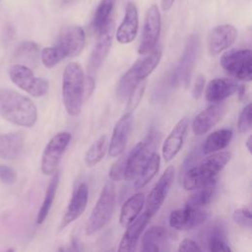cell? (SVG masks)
Returning a JSON list of instances; mask_svg holds the SVG:
<instances>
[{
    "label": "cell",
    "mask_w": 252,
    "mask_h": 252,
    "mask_svg": "<svg viewBox=\"0 0 252 252\" xmlns=\"http://www.w3.org/2000/svg\"><path fill=\"white\" fill-rule=\"evenodd\" d=\"M0 116L24 127H32L37 119L34 103L28 97L10 89H0Z\"/></svg>",
    "instance_id": "obj_1"
},
{
    "label": "cell",
    "mask_w": 252,
    "mask_h": 252,
    "mask_svg": "<svg viewBox=\"0 0 252 252\" xmlns=\"http://www.w3.org/2000/svg\"><path fill=\"white\" fill-rule=\"evenodd\" d=\"M62 98L66 111L71 116H77L85 100V76L80 64L69 63L62 77Z\"/></svg>",
    "instance_id": "obj_2"
},
{
    "label": "cell",
    "mask_w": 252,
    "mask_h": 252,
    "mask_svg": "<svg viewBox=\"0 0 252 252\" xmlns=\"http://www.w3.org/2000/svg\"><path fill=\"white\" fill-rule=\"evenodd\" d=\"M231 153L227 151L213 153L199 163L186 170L182 184L185 190H194L207 181L215 178L231 158Z\"/></svg>",
    "instance_id": "obj_3"
},
{
    "label": "cell",
    "mask_w": 252,
    "mask_h": 252,
    "mask_svg": "<svg viewBox=\"0 0 252 252\" xmlns=\"http://www.w3.org/2000/svg\"><path fill=\"white\" fill-rule=\"evenodd\" d=\"M115 200V187L112 182L108 181L102 187L97 202L89 218L86 226L87 235L94 234L107 224L114 211Z\"/></svg>",
    "instance_id": "obj_4"
},
{
    "label": "cell",
    "mask_w": 252,
    "mask_h": 252,
    "mask_svg": "<svg viewBox=\"0 0 252 252\" xmlns=\"http://www.w3.org/2000/svg\"><path fill=\"white\" fill-rule=\"evenodd\" d=\"M200 49V40L198 35H190L185 43L183 53L172 71L169 83L171 87L177 88L180 86L187 87L190 83V78L193 72V69L196 64V60L199 54Z\"/></svg>",
    "instance_id": "obj_5"
},
{
    "label": "cell",
    "mask_w": 252,
    "mask_h": 252,
    "mask_svg": "<svg viewBox=\"0 0 252 252\" xmlns=\"http://www.w3.org/2000/svg\"><path fill=\"white\" fill-rule=\"evenodd\" d=\"M158 136V132L152 130L148 137L144 141L139 142L127 155L124 172V179L126 181L134 180L151 156L156 153L159 140Z\"/></svg>",
    "instance_id": "obj_6"
},
{
    "label": "cell",
    "mask_w": 252,
    "mask_h": 252,
    "mask_svg": "<svg viewBox=\"0 0 252 252\" xmlns=\"http://www.w3.org/2000/svg\"><path fill=\"white\" fill-rule=\"evenodd\" d=\"M11 81L24 92L32 96L41 97L48 92V82L42 78L35 77L33 72L24 64H14L8 69Z\"/></svg>",
    "instance_id": "obj_7"
},
{
    "label": "cell",
    "mask_w": 252,
    "mask_h": 252,
    "mask_svg": "<svg viewBox=\"0 0 252 252\" xmlns=\"http://www.w3.org/2000/svg\"><path fill=\"white\" fill-rule=\"evenodd\" d=\"M222 69L237 80L252 79V54L250 49H232L223 53L220 60Z\"/></svg>",
    "instance_id": "obj_8"
},
{
    "label": "cell",
    "mask_w": 252,
    "mask_h": 252,
    "mask_svg": "<svg viewBox=\"0 0 252 252\" xmlns=\"http://www.w3.org/2000/svg\"><path fill=\"white\" fill-rule=\"evenodd\" d=\"M71 140L69 132H59L53 136L45 146L41 157V171L45 175H52L59 164L60 158L64 154Z\"/></svg>",
    "instance_id": "obj_9"
},
{
    "label": "cell",
    "mask_w": 252,
    "mask_h": 252,
    "mask_svg": "<svg viewBox=\"0 0 252 252\" xmlns=\"http://www.w3.org/2000/svg\"><path fill=\"white\" fill-rule=\"evenodd\" d=\"M161 29V19L158 8L156 4L151 5L145 15L142 37L138 52L140 55L149 53L158 42Z\"/></svg>",
    "instance_id": "obj_10"
},
{
    "label": "cell",
    "mask_w": 252,
    "mask_h": 252,
    "mask_svg": "<svg viewBox=\"0 0 252 252\" xmlns=\"http://www.w3.org/2000/svg\"><path fill=\"white\" fill-rule=\"evenodd\" d=\"M115 24L113 20H109L106 25L98 32V37L96 43L91 53L89 63H88V75L94 76V74L102 65L104 59L106 58L114 36Z\"/></svg>",
    "instance_id": "obj_11"
},
{
    "label": "cell",
    "mask_w": 252,
    "mask_h": 252,
    "mask_svg": "<svg viewBox=\"0 0 252 252\" xmlns=\"http://www.w3.org/2000/svg\"><path fill=\"white\" fill-rule=\"evenodd\" d=\"M85 43L86 35L84 30L81 27L72 26L61 32L55 47L64 59L79 55L83 51Z\"/></svg>",
    "instance_id": "obj_12"
},
{
    "label": "cell",
    "mask_w": 252,
    "mask_h": 252,
    "mask_svg": "<svg viewBox=\"0 0 252 252\" xmlns=\"http://www.w3.org/2000/svg\"><path fill=\"white\" fill-rule=\"evenodd\" d=\"M174 167L168 166L161 174L154 188L151 190L146 201V213L154 216L162 206L174 181Z\"/></svg>",
    "instance_id": "obj_13"
},
{
    "label": "cell",
    "mask_w": 252,
    "mask_h": 252,
    "mask_svg": "<svg viewBox=\"0 0 252 252\" xmlns=\"http://www.w3.org/2000/svg\"><path fill=\"white\" fill-rule=\"evenodd\" d=\"M133 122L134 117L132 111L125 112L116 122L108 147V154L110 157L116 158L124 153L133 129Z\"/></svg>",
    "instance_id": "obj_14"
},
{
    "label": "cell",
    "mask_w": 252,
    "mask_h": 252,
    "mask_svg": "<svg viewBox=\"0 0 252 252\" xmlns=\"http://www.w3.org/2000/svg\"><path fill=\"white\" fill-rule=\"evenodd\" d=\"M207 219V214L202 208L185 206L171 212L169 225L177 230H188L201 225Z\"/></svg>",
    "instance_id": "obj_15"
},
{
    "label": "cell",
    "mask_w": 252,
    "mask_h": 252,
    "mask_svg": "<svg viewBox=\"0 0 252 252\" xmlns=\"http://www.w3.org/2000/svg\"><path fill=\"white\" fill-rule=\"evenodd\" d=\"M237 30L234 26L224 24L214 28L208 37V48L211 55H218L229 48L237 37Z\"/></svg>",
    "instance_id": "obj_16"
},
{
    "label": "cell",
    "mask_w": 252,
    "mask_h": 252,
    "mask_svg": "<svg viewBox=\"0 0 252 252\" xmlns=\"http://www.w3.org/2000/svg\"><path fill=\"white\" fill-rule=\"evenodd\" d=\"M188 126H189L188 118L187 117L181 118L176 123V125L172 128V130L166 137L165 141L163 142L161 154H162L163 159L166 162L173 159L181 150L186 138Z\"/></svg>",
    "instance_id": "obj_17"
},
{
    "label": "cell",
    "mask_w": 252,
    "mask_h": 252,
    "mask_svg": "<svg viewBox=\"0 0 252 252\" xmlns=\"http://www.w3.org/2000/svg\"><path fill=\"white\" fill-rule=\"evenodd\" d=\"M89 199V188L86 183H81L74 191L66 212L61 220L59 229L62 230L76 220L85 212Z\"/></svg>",
    "instance_id": "obj_18"
},
{
    "label": "cell",
    "mask_w": 252,
    "mask_h": 252,
    "mask_svg": "<svg viewBox=\"0 0 252 252\" xmlns=\"http://www.w3.org/2000/svg\"><path fill=\"white\" fill-rule=\"evenodd\" d=\"M225 111L224 104L214 102L202 110L192 122V130L196 135H203L214 128L222 118Z\"/></svg>",
    "instance_id": "obj_19"
},
{
    "label": "cell",
    "mask_w": 252,
    "mask_h": 252,
    "mask_svg": "<svg viewBox=\"0 0 252 252\" xmlns=\"http://www.w3.org/2000/svg\"><path fill=\"white\" fill-rule=\"evenodd\" d=\"M139 29V15L136 5L129 2L125 9L124 18L116 31V39L121 44H127L132 42Z\"/></svg>",
    "instance_id": "obj_20"
},
{
    "label": "cell",
    "mask_w": 252,
    "mask_h": 252,
    "mask_svg": "<svg viewBox=\"0 0 252 252\" xmlns=\"http://www.w3.org/2000/svg\"><path fill=\"white\" fill-rule=\"evenodd\" d=\"M238 85L232 80L225 78H216L211 80L206 86L205 97L209 102H220L237 91Z\"/></svg>",
    "instance_id": "obj_21"
},
{
    "label": "cell",
    "mask_w": 252,
    "mask_h": 252,
    "mask_svg": "<svg viewBox=\"0 0 252 252\" xmlns=\"http://www.w3.org/2000/svg\"><path fill=\"white\" fill-rule=\"evenodd\" d=\"M151 216L146 212L136 218L128 226L119 243V251H130L135 249L142 231L150 220Z\"/></svg>",
    "instance_id": "obj_22"
},
{
    "label": "cell",
    "mask_w": 252,
    "mask_h": 252,
    "mask_svg": "<svg viewBox=\"0 0 252 252\" xmlns=\"http://www.w3.org/2000/svg\"><path fill=\"white\" fill-rule=\"evenodd\" d=\"M25 139L26 135L23 131L0 132V158L13 159L17 158L23 150Z\"/></svg>",
    "instance_id": "obj_23"
},
{
    "label": "cell",
    "mask_w": 252,
    "mask_h": 252,
    "mask_svg": "<svg viewBox=\"0 0 252 252\" xmlns=\"http://www.w3.org/2000/svg\"><path fill=\"white\" fill-rule=\"evenodd\" d=\"M170 233L163 226H152L150 227L142 237L143 251H164L168 245Z\"/></svg>",
    "instance_id": "obj_24"
},
{
    "label": "cell",
    "mask_w": 252,
    "mask_h": 252,
    "mask_svg": "<svg viewBox=\"0 0 252 252\" xmlns=\"http://www.w3.org/2000/svg\"><path fill=\"white\" fill-rule=\"evenodd\" d=\"M144 204L145 196L143 193H136L125 201L119 217V221L122 227L128 226L139 216Z\"/></svg>",
    "instance_id": "obj_25"
},
{
    "label": "cell",
    "mask_w": 252,
    "mask_h": 252,
    "mask_svg": "<svg viewBox=\"0 0 252 252\" xmlns=\"http://www.w3.org/2000/svg\"><path fill=\"white\" fill-rule=\"evenodd\" d=\"M142 81L137 75V62H135L120 78L117 88L116 96L119 101H124L128 98L130 94L137 88Z\"/></svg>",
    "instance_id": "obj_26"
},
{
    "label": "cell",
    "mask_w": 252,
    "mask_h": 252,
    "mask_svg": "<svg viewBox=\"0 0 252 252\" xmlns=\"http://www.w3.org/2000/svg\"><path fill=\"white\" fill-rule=\"evenodd\" d=\"M232 135H233L232 131L226 128L220 129L211 133L207 137L202 147L203 154L210 155L213 153H217L220 150H223L230 143L232 139Z\"/></svg>",
    "instance_id": "obj_27"
},
{
    "label": "cell",
    "mask_w": 252,
    "mask_h": 252,
    "mask_svg": "<svg viewBox=\"0 0 252 252\" xmlns=\"http://www.w3.org/2000/svg\"><path fill=\"white\" fill-rule=\"evenodd\" d=\"M216 186H217L216 178H213L207 181L206 183L200 185L199 187L195 188V191L188 198L185 206L192 207V208H202L208 205L214 197Z\"/></svg>",
    "instance_id": "obj_28"
},
{
    "label": "cell",
    "mask_w": 252,
    "mask_h": 252,
    "mask_svg": "<svg viewBox=\"0 0 252 252\" xmlns=\"http://www.w3.org/2000/svg\"><path fill=\"white\" fill-rule=\"evenodd\" d=\"M59 177H60L59 171H55L52 174V177L47 185L42 204L39 208V211H38V214L36 217V223H38V224L42 223L49 214V211L52 207V204H53V201H54V198L56 195V191L58 188Z\"/></svg>",
    "instance_id": "obj_29"
},
{
    "label": "cell",
    "mask_w": 252,
    "mask_h": 252,
    "mask_svg": "<svg viewBox=\"0 0 252 252\" xmlns=\"http://www.w3.org/2000/svg\"><path fill=\"white\" fill-rule=\"evenodd\" d=\"M159 164H160V158H159V155L156 152L151 156V158L142 167L139 174L134 179V188L140 189L146 186L158 173Z\"/></svg>",
    "instance_id": "obj_30"
},
{
    "label": "cell",
    "mask_w": 252,
    "mask_h": 252,
    "mask_svg": "<svg viewBox=\"0 0 252 252\" xmlns=\"http://www.w3.org/2000/svg\"><path fill=\"white\" fill-rule=\"evenodd\" d=\"M162 55L161 47H154L149 53H147L146 57L143 59L137 60V75L141 81L145 80L158 65Z\"/></svg>",
    "instance_id": "obj_31"
},
{
    "label": "cell",
    "mask_w": 252,
    "mask_h": 252,
    "mask_svg": "<svg viewBox=\"0 0 252 252\" xmlns=\"http://www.w3.org/2000/svg\"><path fill=\"white\" fill-rule=\"evenodd\" d=\"M107 151V138L105 135L97 138L85 154V163L87 166L92 167L96 165L104 157Z\"/></svg>",
    "instance_id": "obj_32"
},
{
    "label": "cell",
    "mask_w": 252,
    "mask_h": 252,
    "mask_svg": "<svg viewBox=\"0 0 252 252\" xmlns=\"http://www.w3.org/2000/svg\"><path fill=\"white\" fill-rule=\"evenodd\" d=\"M115 3L116 0H100L93 19V28L96 32H98L110 20V15Z\"/></svg>",
    "instance_id": "obj_33"
},
{
    "label": "cell",
    "mask_w": 252,
    "mask_h": 252,
    "mask_svg": "<svg viewBox=\"0 0 252 252\" xmlns=\"http://www.w3.org/2000/svg\"><path fill=\"white\" fill-rule=\"evenodd\" d=\"M38 56H39L38 45L32 41L22 42L16 51V57L24 61L25 63H28L29 65H32L36 63Z\"/></svg>",
    "instance_id": "obj_34"
},
{
    "label": "cell",
    "mask_w": 252,
    "mask_h": 252,
    "mask_svg": "<svg viewBox=\"0 0 252 252\" xmlns=\"http://www.w3.org/2000/svg\"><path fill=\"white\" fill-rule=\"evenodd\" d=\"M209 250L210 251H225L230 252L231 248L228 246L225 237L224 231L221 226H215L212 229V232L209 237Z\"/></svg>",
    "instance_id": "obj_35"
},
{
    "label": "cell",
    "mask_w": 252,
    "mask_h": 252,
    "mask_svg": "<svg viewBox=\"0 0 252 252\" xmlns=\"http://www.w3.org/2000/svg\"><path fill=\"white\" fill-rule=\"evenodd\" d=\"M40 59L42 64L46 68H52L55 65H57L61 60H63L61 54L55 46L44 47L40 51Z\"/></svg>",
    "instance_id": "obj_36"
},
{
    "label": "cell",
    "mask_w": 252,
    "mask_h": 252,
    "mask_svg": "<svg viewBox=\"0 0 252 252\" xmlns=\"http://www.w3.org/2000/svg\"><path fill=\"white\" fill-rule=\"evenodd\" d=\"M251 103H247L244 108L241 110L238 121H237V129L239 133L245 134L251 130Z\"/></svg>",
    "instance_id": "obj_37"
},
{
    "label": "cell",
    "mask_w": 252,
    "mask_h": 252,
    "mask_svg": "<svg viewBox=\"0 0 252 252\" xmlns=\"http://www.w3.org/2000/svg\"><path fill=\"white\" fill-rule=\"evenodd\" d=\"M126 158H127V155L121 156L110 167L109 178L112 181H120L121 179H124V172H125V167H126Z\"/></svg>",
    "instance_id": "obj_38"
},
{
    "label": "cell",
    "mask_w": 252,
    "mask_h": 252,
    "mask_svg": "<svg viewBox=\"0 0 252 252\" xmlns=\"http://www.w3.org/2000/svg\"><path fill=\"white\" fill-rule=\"evenodd\" d=\"M232 219L235 223L244 228H251L252 220H251V211L249 208H241L235 210Z\"/></svg>",
    "instance_id": "obj_39"
},
{
    "label": "cell",
    "mask_w": 252,
    "mask_h": 252,
    "mask_svg": "<svg viewBox=\"0 0 252 252\" xmlns=\"http://www.w3.org/2000/svg\"><path fill=\"white\" fill-rule=\"evenodd\" d=\"M145 90V84L144 85H138L137 88L130 94L128 96V104H127V110L128 111H133L134 108L138 105V103L141 100V97L143 95Z\"/></svg>",
    "instance_id": "obj_40"
},
{
    "label": "cell",
    "mask_w": 252,
    "mask_h": 252,
    "mask_svg": "<svg viewBox=\"0 0 252 252\" xmlns=\"http://www.w3.org/2000/svg\"><path fill=\"white\" fill-rule=\"evenodd\" d=\"M0 180L5 184H13L17 181V172L6 164H0Z\"/></svg>",
    "instance_id": "obj_41"
},
{
    "label": "cell",
    "mask_w": 252,
    "mask_h": 252,
    "mask_svg": "<svg viewBox=\"0 0 252 252\" xmlns=\"http://www.w3.org/2000/svg\"><path fill=\"white\" fill-rule=\"evenodd\" d=\"M205 77L200 75L197 77L194 87H193V91H192V94L194 96V98H200L201 95L203 94L204 89H205Z\"/></svg>",
    "instance_id": "obj_42"
},
{
    "label": "cell",
    "mask_w": 252,
    "mask_h": 252,
    "mask_svg": "<svg viewBox=\"0 0 252 252\" xmlns=\"http://www.w3.org/2000/svg\"><path fill=\"white\" fill-rule=\"evenodd\" d=\"M201 247L192 239L185 238L183 239L178 247V251H200Z\"/></svg>",
    "instance_id": "obj_43"
},
{
    "label": "cell",
    "mask_w": 252,
    "mask_h": 252,
    "mask_svg": "<svg viewBox=\"0 0 252 252\" xmlns=\"http://www.w3.org/2000/svg\"><path fill=\"white\" fill-rule=\"evenodd\" d=\"M175 0H161L160 2V5H161V9L164 11V12H168L171 7L173 6V3H174Z\"/></svg>",
    "instance_id": "obj_44"
},
{
    "label": "cell",
    "mask_w": 252,
    "mask_h": 252,
    "mask_svg": "<svg viewBox=\"0 0 252 252\" xmlns=\"http://www.w3.org/2000/svg\"><path fill=\"white\" fill-rule=\"evenodd\" d=\"M236 92H238V97H239L240 100H245V99H246V94H246V88H245V86H243V85L238 86Z\"/></svg>",
    "instance_id": "obj_45"
},
{
    "label": "cell",
    "mask_w": 252,
    "mask_h": 252,
    "mask_svg": "<svg viewBox=\"0 0 252 252\" xmlns=\"http://www.w3.org/2000/svg\"><path fill=\"white\" fill-rule=\"evenodd\" d=\"M251 143H252V136L250 135V136L247 138L246 142H245L246 149H247V151H248L249 153H251Z\"/></svg>",
    "instance_id": "obj_46"
}]
</instances>
